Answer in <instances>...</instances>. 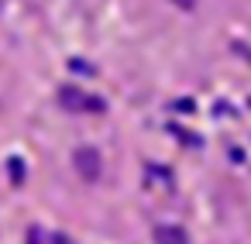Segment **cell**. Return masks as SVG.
<instances>
[{
  "label": "cell",
  "mask_w": 251,
  "mask_h": 244,
  "mask_svg": "<svg viewBox=\"0 0 251 244\" xmlns=\"http://www.w3.org/2000/svg\"><path fill=\"white\" fill-rule=\"evenodd\" d=\"M73 165H76L79 179H86V182H97L100 172H103V162H100V151H97V148H76Z\"/></svg>",
  "instance_id": "2"
},
{
  "label": "cell",
  "mask_w": 251,
  "mask_h": 244,
  "mask_svg": "<svg viewBox=\"0 0 251 244\" xmlns=\"http://www.w3.org/2000/svg\"><path fill=\"white\" fill-rule=\"evenodd\" d=\"M172 4H176L179 11H193V7H196V0H172Z\"/></svg>",
  "instance_id": "6"
},
{
  "label": "cell",
  "mask_w": 251,
  "mask_h": 244,
  "mask_svg": "<svg viewBox=\"0 0 251 244\" xmlns=\"http://www.w3.org/2000/svg\"><path fill=\"white\" fill-rule=\"evenodd\" d=\"M7 165H11V175H14V182H21V179H25V162H21V158H11Z\"/></svg>",
  "instance_id": "4"
},
{
  "label": "cell",
  "mask_w": 251,
  "mask_h": 244,
  "mask_svg": "<svg viewBox=\"0 0 251 244\" xmlns=\"http://www.w3.org/2000/svg\"><path fill=\"white\" fill-rule=\"evenodd\" d=\"M69 69H76V73H90V76H93V66H86L83 59H69Z\"/></svg>",
  "instance_id": "5"
},
{
  "label": "cell",
  "mask_w": 251,
  "mask_h": 244,
  "mask_svg": "<svg viewBox=\"0 0 251 244\" xmlns=\"http://www.w3.org/2000/svg\"><path fill=\"white\" fill-rule=\"evenodd\" d=\"M155 244H189V237L176 223H158L155 227Z\"/></svg>",
  "instance_id": "3"
},
{
  "label": "cell",
  "mask_w": 251,
  "mask_h": 244,
  "mask_svg": "<svg viewBox=\"0 0 251 244\" xmlns=\"http://www.w3.org/2000/svg\"><path fill=\"white\" fill-rule=\"evenodd\" d=\"M59 103H62V110H69V114H83V110H107V103L100 100V97H90L86 90H79V86H62L59 90Z\"/></svg>",
  "instance_id": "1"
},
{
  "label": "cell",
  "mask_w": 251,
  "mask_h": 244,
  "mask_svg": "<svg viewBox=\"0 0 251 244\" xmlns=\"http://www.w3.org/2000/svg\"><path fill=\"white\" fill-rule=\"evenodd\" d=\"M28 244H38V227H31V230H28Z\"/></svg>",
  "instance_id": "7"
}]
</instances>
